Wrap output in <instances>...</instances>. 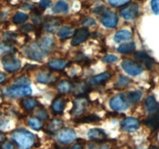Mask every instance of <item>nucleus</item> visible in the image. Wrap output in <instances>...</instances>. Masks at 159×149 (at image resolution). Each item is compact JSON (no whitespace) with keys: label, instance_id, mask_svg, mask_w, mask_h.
I'll return each instance as SVG.
<instances>
[{"label":"nucleus","instance_id":"nucleus-1","mask_svg":"<svg viewBox=\"0 0 159 149\" xmlns=\"http://www.w3.org/2000/svg\"><path fill=\"white\" fill-rule=\"evenodd\" d=\"M12 138L20 149H30L35 141L34 135L26 130H17L12 133Z\"/></svg>","mask_w":159,"mask_h":149},{"label":"nucleus","instance_id":"nucleus-2","mask_svg":"<svg viewBox=\"0 0 159 149\" xmlns=\"http://www.w3.org/2000/svg\"><path fill=\"white\" fill-rule=\"evenodd\" d=\"M93 12L95 13H99L101 15L100 20L102 24L107 28H114L117 25L118 17L116 13L113 12L105 9L104 7L96 8L93 9Z\"/></svg>","mask_w":159,"mask_h":149},{"label":"nucleus","instance_id":"nucleus-3","mask_svg":"<svg viewBox=\"0 0 159 149\" xmlns=\"http://www.w3.org/2000/svg\"><path fill=\"white\" fill-rule=\"evenodd\" d=\"M24 54L28 58L34 61H41L45 57V53L40 49L39 45L36 43L26 45L23 49Z\"/></svg>","mask_w":159,"mask_h":149},{"label":"nucleus","instance_id":"nucleus-4","mask_svg":"<svg viewBox=\"0 0 159 149\" xmlns=\"http://www.w3.org/2000/svg\"><path fill=\"white\" fill-rule=\"evenodd\" d=\"M2 63L5 70L9 72H14V71H18L21 67L20 61L12 54H8L3 57Z\"/></svg>","mask_w":159,"mask_h":149},{"label":"nucleus","instance_id":"nucleus-5","mask_svg":"<svg viewBox=\"0 0 159 149\" xmlns=\"http://www.w3.org/2000/svg\"><path fill=\"white\" fill-rule=\"evenodd\" d=\"M32 93V88L30 85H14L8 88L7 94L12 98L24 97Z\"/></svg>","mask_w":159,"mask_h":149},{"label":"nucleus","instance_id":"nucleus-6","mask_svg":"<svg viewBox=\"0 0 159 149\" xmlns=\"http://www.w3.org/2000/svg\"><path fill=\"white\" fill-rule=\"evenodd\" d=\"M110 107L115 111H123L128 108L129 104L126 99L125 96L119 94L113 97L110 102Z\"/></svg>","mask_w":159,"mask_h":149},{"label":"nucleus","instance_id":"nucleus-7","mask_svg":"<svg viewBox=\"0 0 159 149\" xmlns=\"http://www.w3.org/2000/svg\"><path fill=\"white\" fill-rule=\"evenodd\" d=\"M122 68L126 72L130 75H138L143 71V68L137 62L126 59L122 62Z\"/></svg>","mask_w":159,"mask_h":149},{"label":"nucleus","instance_id":"nucleus-8","mask_svg":"<svg viewBox=\"0 0 159 149\" xmlns=\"http://www.w3.org/2000/svg\"><path fill=\"white\" fill-rule=\"evenodd\" d=\"M88 99L85 97H79L74 101L72 109V114L75 116H79L85 113L86 107L88 106Z\"/></svg>","mask_w":159,"mask_h":149},{"label":"nucleus","instance_id":"nucleus-9","mask_svg":"<svg viewBox=\"0 0 159 149\" xmlns=\"http://www.w3.org/2000/svg\"><path fill=\"white\" fill-rule=\"evenodd\" d=\"M89 37V31L87 28L82 27L79 28L75 32L73 35V39L71 40V45L72 46H78L82 43L85 42Z\"/></svg>","mask_w":159,"mask_h":149},{"label":"nucleus","instance_id":"nucleus-10","mask_svg":"<svg viewBox=\"0 0 159 149\" xmlns=\"http://www.w3.org/2000/svg\"><path fill=\"white\" fill-rule=\"evenodd\" d=\"M121 15L124 17L125 20H132L137 18L139 13V7L135 3H132L129 6H126L125 8L120 11Z\"/></svg>","mask_w":159,"mask_h":149},{"label":"nucleus","instance_id":"nucleus-11","mask_svg":"<svg viewBox=\"0 0 159 149\" xmlns=\"http://www.w3.org/2000/svg\"><path fill=\"white\" fill-rule=\"evenodd\" d=\"M76 138V133L72 129H65L59 132L57 140L59 142L68 144L71 142Z\"/></svg>","mask_w":159,"mask_h":149},{"label":"nucleus","instance_id":"nucleus-12","mask_svg":"<svg viewBox=\"0 0 159 149\" xmlns=\"http://www.w3.org/2000/svg\"><path fill=\"white\" fill-rule=\"evenodd\" d=\"M140 127V121L137 118L127 117L121 124V127L127 132H133L138 130Z\"/></svg>","mask_w":159,"mask_h":149},{"label":"nucleus","instance_id":"nucleus-13","mask_svg":"<svg viewBox=\"0 0 159 149\" xmlns=\"http://www.w3.org/2000/svg\"><path fill=\"white\" fill-rule=\"evenodd\" d=\"M37 44L39 45L40 49L46 54V53H49L53 51L54 46H55V42H54L52 37H50V36H44V37H42V38L40 39V42H39V43H37Z\"/></svg>","mask_w":159,"mask_h":149},{"label":"nucleus","instance_id":"nucleus-14","mask_svg":"<svg viewBox=\"0 0 159 149\" xmlns=\"http://www.w3.org/2000/svg\"><path fill=\"white\" fill-rule=\"evenodd\" d=\"M88 137L89 139L96 141H103L107 138V134L103 130L99 128H93L88 132Z\"/></svg>","mask_w":159,"mask_h":149},{"label":"nucleus","instance_id":"nucleus-15","mask_svg":"<svg viewBox=\"0 0 159 149\" xmlns=\"http://www.w3.org/2000/svg\"><path fill=\"white\" fill-rule=\"evenodd\" d=\"M134 57L140 62L144 64L148 68H152L154 63H155L153 58H152L148 54H146L145 52H143V51H138V52L135 53Z\"/></svg>","mask_w":159,"mask_h":149},{"label":"nucleus","instance_id":"nucleus-16","mask_svg":"<svg viewBox=\"0 0 159 149\" xmlns=\"http://www.w3.org/2000/svg\"><path fill=\"white\" fill-rule=\"evenodd\" d=\"M110 75H111L110 73L107 72H107L101 73V74H97V75L89 79V84L90 85H92V86L100 85V84H102L105 82H107L110 78Z\"/></svg>","mask_w":159,"mask_h":149},{"label":"nucleus","instance_id":"nucleus-17","mask_svg":"<svg viewBox=\"0 0 159 149\" xmlns=\"http://www.w3.org/2000/svg\"><path fill=\"white\" fill-rule=\"evenodd\" d=\"M64 126V122L61 119H54L48 126V131L51 134H55L60 131Z\"/></svg>","mask_w":159,"mask_h":149},{"label":"nucleus","instance_id":"nucleus-18","mask_svg":"<svg viewBox=\"0 0 159 149\" xmlns=\"http://www.w3.org/2000/svg\"><path fill=\"white\" fill-rule=\"evenodd\" d=\"M146 125L153 130L159 128V112L157 111L153 113V114L147 117L144 121Z\"/></svg>","mask_w":159,"mask_h":149},{"label":"nucleus","instance_id":"nucleus-19","mask_svg":"<svg viewBox=\"0 0 159 149\" xmlns=\"http://www.w3.org/2000/svg\"><path fill=\"white\" fill-rule=\"evenodd\" d=\"M60 25V22L56 18L48 19L43 23V28L47 32L53 33L57 30V27Z\"/></svg>","mask_w":159,"mask_h":149},{"label":"nucleus","instance_id":"nucleus-20","mask_svg":"<svg viewBox=\"0 0 159 149\" xmlns=\"http://www.w3.org/2000/svg\"><path fill=\"white\" fill-rule=\"evenodd\" d=\"M145 107L146 110L149 112V113H155V112L158 111L159 106L157 102L156 99L153 96H150L146 99L145 101Z\"/></svg>","mask_w":159,"mask_h":149},{"label":"nucleus","instance_id":"nucleus-21","mask_svg":"<svg viewBox=\"0 0 159 149\" xmlns=\"http://www.w3.org/2000/svg\"><path fill=\"white\" fill-rule=\"evenodd\" d=\"M132 38V34L127 29H123L120 30L115 34L114 40L116 43H120V42L129 40Z\"/></svg>","mask_w":159,"mask_h":149},{"label":"nucleus","instance_id":"nucleus-22","mask_svg":"<svg viewBox=\"0 0 159 149\" xmlns=\"http://www.w3.org/2000/svg\"><path fill=\"white\" fill-rule=\"evenodd\" d=\"M68 65V61L63 59H53L48 63L49 68L54 70H62Z\"/></svg>","mask_w":159,"mask_h":149},{"label":"nucleus","instance_id":"nucleus-23","mask_svg":"<svg viewBox=\"0 0 159 149\" xmlns=\"http://www.w3.org/2000/svg\"><path fill=\"white\" fill-rule=\"evenodd\" d=\"M52 110L56 113H61L63 112V110L65 108V101L62 98L58 97L56 98L52 102L51 105Z\"/></svg>","mask_w":159,"mask_h":149},{"label":"nucleus","instance_id":"nucleus-24","mask_svg":"<svg viewBox=\"0 0 159 149\" xmlns=\"http://www.w3.org/2000/svg\"><path fill=\"white\" fill-rule=\"evenodd\" d=\"M75 34L74 29L69 26H64L59 29L57 35L61 39H68L72 37Z\"/></svg>","mask_w":159,"mask_h":149},{"label":"nucleus","instance_id":"nucleus-25","mask_svg":"<svg viewBox=\"0 0 159 149\" xmlns=\"http://www.w3.org/2000/svg\"><path fill=\"white\" fill-rule=\"evenodd\" d=\"M136 48L134 43H127L120 44L117 48L118 52L120 54H130Z\"/></svg>","mask_w":159,"mask_h":149},{"label":"nucleus","instance_id":"nucleus-26","mask_svg":"<svg viewBox=\"0 0 159 149\" xmlns=\"http://www.w3.org/2000/svg\"><path fill=\"white\" fill-rule=\"evenodd\" d=\"M55 13H66L68 11V4L65 1H58L53 8Z\"/></svg>","mask_w":159,"mask_h":149},{"label":"nucleus","instance_id":"nucleus-27","mask_svg":"<svg viewBox=\"0 0 159 149\" xmlns=\"http://www.w3.org/2000/svg\"><path fill=\"white\" fill-rule=\"evenodd\" d=\"M15 51V47L11 43H8V42H2V43H0V54H12Z\"/></svg>","mask_w":159,"mask_h":149},{"label":"nucleus","instance_id":"nucleus-28","mask_svg":"<svg viewBox=\"0 0 159 149\" xmlns=\"http://www.w3.org/2000/svg\"><path fill=\"white\" fill-rule=\"evenodd\" d=\"M141 96H142V93H141V91H133L127 93L126 99H127V102L135 103V102H138L140 100Z\"/></svg>","mask_w":159,"mask_h":149},{"label":"nucleus","instance_id":"nucleus-29","mask_svg":"<svg viewBox=\"0 0 159 149\" xmlns=\"http://www.w3.org/2000/svg\"><path fill=\"white\" fill-rule=\"evenodd\" d=\"M73 85L70 82L67 80H64L61 82L57 85V89L61 93H68L72 90Z\"/></svg>","mask_w":159,"mask_h":149},{"label":"nucleus","instance_id":"nucleus-30","mask_svg":"<svg viewBox=\"0 0 159 149\" xmlns=\"http://www.w3.org/2000/svg\"><path fill=\"white\" fill-rule=\"evenodd\" d=\"M37 105V101L36 99H33V98H29V99H26L23 101V106L27 111H30V110H34Z\"/></svg>","mask_w":159,"mask_h":149},{"label":"nucleus","instance_id":"nucleus-31","mask_svg":"<svg viewBox=\"0 0 159 149\" xmlns=\"http://www.w3.org/2000/svg\"><path fill=\"white\" fill-rule=\"evenodd\" d=\"M28 20V16L24 12H18L12 17V22L15 24H21Z\"/></svg>","mask_w":159,"mask_h":149},{"label":"nucleus","instance_id":"nucleus-32","mask_svg":"<svg viewBox=\"0 0 159 149\" xmlns=\"http://www.w3.org/2000/svg\"><path fill=\"white\" fill-rule=\"evenodd\" d=\"M100 120V118L96 115H89V116H84L82 118H79V119L76 120L75 122L77 123H93L96 122V121Z\"/></svg>","mask_w":159,"mask_h":149},{"label":"nucleus","instance_id":"nucleus-33","mask_svg":"<svg viewBox=\"0 0 159 149\" xmlns=\"http://www.w3.org/2000/svg\"><path fill=\"white\" fill-rule=\"evenodd\" d=\"M28 125L34 130H40L42 127V123L38 118L37 117H30L28 120Z\"/></svg>","mask_w":159,"mask_h":149},{"label":"nucleus","instance_id":"nucleus-34","mask_svg":"<svg viewBox=\"0 0 159 149\" xmlns=\"http://www.w3.org/2000/svg\"><path fill=\"white\" fill-rule=\"evenodd\" d=\"M51 74H49V73H47V72L40 73V74H39L37 77V82H40V83H43V84L48 83V82L51 81Z\"/></svg>","mask_w":159,"mask_h":149},{"label":"nucleus","instance_id":"nucleus-35","mask_svg":"<svg viewBox=\"0 0 159 149\" xmlns=\"http://www.w3.org/2000/svg\"><path fill=\"white\" fill-rule=\"evenodd\" d=\"M73 88L75 89V93H76L77 95H80V94H83L86 92L87 90V86L85 83H79L75 85V86H73Z\"/></svg>","mask_w":159,"mask_h":149},{"label":"nucleus","instance_id":"nucleus-36","mask_svg":"<svg viewBox=\"0 0 159 149\" xmlns=\"http://www.w3.org/2000/svg\"><path fill=\"white\" fill-rule=\"evenodd\" d=\"M130 0H109V3L113 7H120L127 4Z\"/></svg>","mask_w":159,"mask_h":149},{"label":"nucleus","instance_id":"nucleus-37","mask_svg":"<svg viewBox=\"0 0 159 149\" xmlns=\"http://www.w3.org/2000/svg\"><path fill=\"white\" fill-rule=\"evenodd\" d=\"M30 82L27 78L21 77L15 81V85H30Z\"/></svg>","mask_w":159,"mask_h":149},{"label":"nucleus","instance_id":"nucleus-38","mask_svg":"<svg viewBox=\"0 0 159 149\" xmlns=\"http://www.w3.org/2000/svg\"><path fill=\"white\" fill-rule=\"evenodd\" d=\"M102 61L107 63H113V62H116L118 61V57H116L114 54H108V55L105 56L102 59Z\"/></svg>","mask_w":159,"mask_h":149},{"label":"nucleus","instance_id":"nucleus-39","mask_svg":"<svg viewBox=\"0 0 159 149\" xmlns=\"http://www.w3.org/2000/svg\"><path fill=\"white\" fill-rule=\"evenodd\" d=\"M4 38L6 39V42H8L11 44H12V43L16 41V36L12 33H8V34H5Z\"/></svg>","mask_w":159,"mask_h":149},{"label":"nucleus","instance_id":"nucleus-40","mask_svg":"<svg viewBox=\"0 0 159 149\" xmlns=\"http://www.w3.org/2000/svg\"><path fill=\"white\" fill-rule=\"evenodd\" d=\"M96 23V20L93 18H91V17H89V18L84 19V20L82 21V25L85 26H91L95 25Z\"/></svg>","mask_w":159,"mask_h":149},{"label":"nucleus","instance_id":"nucleus-41","mask_svg":"<svg viewBox=\"0 0 159 149\" xmlns=\"http://www.w3.org/2000/svg\"><path fill=\"white\" fill-rule=\"evenodd\" d=\"M52 2H51V0H40V2H39V6H40L41 9H44L47 8H49L51 6Z\"/></svg>","mask_w":159,"mask_h":149},{"label":"nucleus","instance_id":"nucleus-42","mask_svg":"<svg viewBox=\"0 0 159 149\" xmlns=\"http://www.w3.org/2000/svg\"><path fill=\"white\" fill-rule=\"evenodd\" d=\"M152 9L155 13H159V0H152Z\"/></svg>","mask_w":159,"mask_h":149},{"label":"nucleus","instance_id":"nucleus-43","mask_svg":"<svg viewBox=\"0 0 159 149\" xmlns=\"http://www.w3.org/2000/svg\"><path fill=\"white\" fill-rule=\"evenodd\" d=\"M1 149H15V145H14L13 143L10 142V141H6V142H3L1 144Z\"/></svg>","mask_w":159,"mask_h":149},{"label":"nucleus","instance_id":"nucleus-44","mask_svg":"<svg viewBox=\"0 0 159 149\" xmlns=\"http://www.w3.org/2000/svg\"><path fill=\"white\" fill-rule=\"evenodd\" d=\"M37 116L40 119L42 120H46L48 118V114L45 110H38V113H37Z\"/></svg>","mask_w":159,"mask_h":149},{"label":"nucleus","instance_id":"nucleus-45","mask_svg":"<svg viewBox=\"0 0 159 149\" xmlns=\"http://www.w3.org/2000/svg\"><path fill=\"white\" fill-rule=\"evenodd\" d=\"M118 83L121 85V86H124L127 85L129 83V79L127 78L124 77V76H120L119 79V82Z\"/></svg>","mask_w":159,"mask_h":149},{"label":"nucleus","instance_id":"nucleus-46","mask_svg":"<svg viewBox=\"0 0 159 149\" xmlns=\"http://www.w3.org/2000/svg\"><path fill=\"white\" fill-rule=\"evenodd\" d=\"M34 29V26L31 24H26L25 26H22L21 30L24 31V32H30V31H32Z\"/></svg>","mask_w":159,"mask_h":149},{"label":"nucleus","instance_id":"nucleus-47","mask_svg":"<svg viewBox=\"0 0 159 149\" xmlns=\"http://www.w3.org/2000/svg\"><path fill=\"white\" fill-rule=\"evenodd\" d=\"M6 139V134H5L3 132L0 131V145H1L3 142H5Z\"/></svg>","mask_w":159,"mask_h":149},{"label":"nucleus","instance_id":"nucleus-48","mask_svg":"<svg viewBox=\"0 0 159 149\" xmlns=\"http://www.w3.org/2000/svg\"><path fill=\"white\" fill-rule=\"evenodd\" d=\"M71 149H83V147H82V144H75V145L73 146Z\"/></svg>","mask_w":159,"mask_h":149},{"label":"nucleus","instance_id":"nucleus-49","mask_svg":"<svg viewBox=\"0 0 159 149\" xmlns=\"http://www.w3.org/2000/svg\"><path fill=\"white\" fill-rule=\"evenodd\" d=\"M5 79H6V77H5L4 74L0 72V84L2 83V82L5 81Z\"/></svg>","mask_w":159,"mask_h":149},{"label":"nucleus","instance_id":"nucleus-50","mask_svg":"<svg viewBox=\"0 0 159 149\" xmlns=\"http://www.w3.org/2000/svg\"><path fill=\"white\" fill-rule=\"evenodd\" d=\"M148 149H159V147H157V146H152V147H149Z\"/></svg>","mask_w":159,"mask_h":149}]
</instances>
